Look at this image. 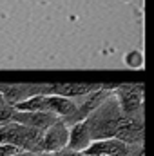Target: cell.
I'll return each instance as SVG.
<instances>
[{
    "mask_svg": "<svg viewBox=\"0 0 154 156\" xmlns=\"http://www.w3.org/2000/svg\"><path fill=\"white\" fill-rule=\"evenodd\" d=\"M22 149L13 144H0V156H16Z\"/></svg>",
    "mask_w": 154,
    "mask_h": 156,
    "instance_id": "2",
    "label": "cell"
},
{
    "mask_svg": "<svg viewBox=\"0 0 154 156\" xmlns=\"http://www.w3.org/2000/svg\"><path fill=\"white\" fill-rule=\"evenodd\" d=\"M16 156H54L51 153H31V151H20Z\"/></svg>",
    "mask_w": 154,
    "mask_h": 156,
    "instance_id": "4",
    "label": "cell"
},
{
    "mask_svg": "<svg viewBox=\"0 0 154 156\" xmlns=\"http://www.w3.org/2000/svg\"><path fill=\"white\" fill-rule=\"evenodd\" d=\"M54 156H85L82 151H75V149H69V147H65V149H62V151H58V153H54Z\"/></svg>",
    "mask_w": 154,
    "mask_h": 156,
    "instance_id": "3",
    "label": "cell"
},
{
    "mask_svg": "<svg viewBox=\"0 0 154 156\" xmlns=\"http://www.w3.org/2000/svg\"><path fill=\"white\" fill-rule=\"evenodd\" d=\"M69 145V129L62 123V122H54L53 125H49L44 131V138H42V147L44 153H58L62 149H65Z\"/></svg>",
    "mask_w": 154,
    "mask_h": 156,
    "instance_id": "1",
    "label": "cell"
},
{
    "mask_svg": "<svg viewBox=\"0 0 154 156\" xmlns=\"http://www.w3.org/2000/svg\"><path fill=\"white\" fill-rule=\"evenodd\" d=\"M2 104H5V100H4V94L0 93V105H2Z\"/></svg>",
    "mask_w": 154,
    "mask_h": 156,
    "instance_id": "5",
    "label": "cell"
}]
</instances>
